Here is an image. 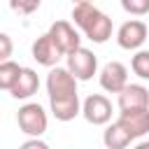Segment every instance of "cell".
Listing matches in <instances>:
<instances>
[{"instance_id":"6da1fadb","label":"cell","mask_w":149,"mask_h":149,"mask_svg":"<svg viewBox=\"0 0 149 149\" xmlns=\"http://www.w3.org/2000/svg\"><path fill=\"white\" fill-rule=\"evenodd\" d=\"M72 19H74V26L81 28V33L95 42V44H105L109 37H112V19L100 12L93 2L88 0H79L74 2L72 7Z\"/></svg>"},{"instance_id":"7a4b0ae2","label":"cell","mask_w":149,"mask_h":149,"mask_svg":"<svg viewBox=\"0 0 149 149\" xmlns=\"http://www.w3.org/2000/svg\"><path fill=\"white\" fill-rule=\"evenodd\" d=\"M16 123L21 128V133H26L30 140H35L47 130L49 119H47V112L40 102H26L16 112Z\"/></svg>"},{"instance_id":"3957f363","label":"cell","mask_w":149,"mask_h":149,"mask_svg":"<svg viewBox=\"0 0 149 149\" xmlns=\"http://www.w3.org/2000/svg\"><path fill=\"white\" fill-rule=\"evenodd\" d=\"M65 58H68L65 70L74 77V81H88V79H93V74L98 72V56H95L91 49H86V47L74 49V51L68 54Z\"/></svg>"},{"instance_id":"277c9868","label":"cell","mask_w":149,"mask_h":149,"mask_svg":"<svg viewBox=\"0 0 149 149\" xmlns=\"http://www.w3.org/2000/svg\"><path fill=\"white\" fill-rule=\"evenodd\" d=\"M79 114L91 123V126H105L112 121V102L107 95L102 93H91L81 107H79Z\"/></svg>"},{"instance_id":"5b68a950","label":"cell","mask_w":149,"mask_h":149,"mask_svg":"<svg viewBox=\"0 0 149 149\" xmlns=\"http://www.w3.org/2000/svg\"><path fill=\"white\" fill-rule=\"evenodd\" d=\"M47 93H49V100H61V98L79 95L74 77L65 68H61V65L49 70V74H47Z\"/></svg>"},{"instance_id":"8992f818","label":"cell","mask_w":149,"mask_h":149,"mask_svg":"<svg viewBox=\"0 0 149 149\" xmlns=\"http://www.w3.org/2000/svg\"><path fill=\"white\" fill-rule=\"evenodd\" d=\"M47 35L54 40V44L61 49L63 56H68V54H72L74 49L81 47V37H79L77 28H74L70 21H63V19H61V21H54V23L49 26Z\"/></svg>"},{"instance_id":"52a82bcc","label":"cell","mask_w":149,"mask_h":149,"mask_svg":"<svg viewBox=\"0 0 149 149\" xmlns=\"http://www.w3.org/2000/svg\"><path fill=\"white\" fill-rule=\"evenodd\" d=\"M147 23L144 21H140V19H128V21H123L121 26H119V30H116V44L121 47V49H128V51H133V49H140L142 44H144V40H147Z\"/></svg>"},{"instance_id":"ba28073f","label":"cell","mask_w":149,"mask_h":149,"mask_svg":"<svg viewBox=\"0 0 149 149\" xmlns=\"http://www.w3.org/2000/svg\"><path fill=\"white\" fill-rule=\"evenodd\" d=\"M116 95H119V109L121 112L149 109V88L142 84H126Z\"/></svg>"},{"instance_id":"9c48e42d","label":"cell","mask_w":149,"mask_h":149,"mask_svg":"<svg viewBox=\"0 0 149 149\" xmlns=\"http://www.w3.org/2000/svg\"><path fill=\"white\" fill-rule=\"evenodd\" d=\"M98 79H100V86H102L107 93H119V91L128 84V70H126L123 63L109 61V63L102 65Z\"/></svg>"},{"instance_id":"30bf717a","label":"cell","mask_w":149,"mask_h":149,"mask_svg":"<svg viewBox=\"0 0 149 149\" xmlns=\"http://www.w3.org/2000/svg\"><path fill=\"white\" fill-rule=\"evenodd\" d=\"M116 123L130 135V140L144 137L149 133V109H137V112H119Z\"/></svg>"},{"instance_id":"8fae6325","label":"cell","mask_w":149,"mask_h":149,"mask_svg":"<svg viewBox=\"0 0 149 149\" xmlns=\"http://www.w3.org/2000/svg\"><path fill=\"white\" fill-rule=\"evenodd\" d=\"M33 58H35L40 65H44V68H56L58 61L63 58V54H61V49L54 44V40L44 33V35H40V37L33 42Z\"/></svg>"},{"instance_id":"7c38bea8","label":"cell","mask_w":149,"mask_h":149,"mask_svg":"<svg viewBox=\"0 0 149 149\" xmlns=\"http://www.w3.org/2000/svg\"><path fill=\"white\" fill-rule=\"evenodd\" d=\"M37 88H40V77H37V72H35L33 68H21V74H19V79L14 81V86L9 88V93H12V98H16V100H28L30 95L37 93Z\"/></svg>"},{"instance_id":"4fadbf2b","label":"cell","mask_w":149,"mask_h":149,"mask_svg":"<svg viewBox=\"0 0 149 149\" xmlns=\"http://www.w3.org/2000/svg\"><path fill=\"white\" fill-rule=\"evenodd\" d=\"M51 105V114L58 119V121H72L77 114H79V95H70V98H61V100H49Z\"/></svg>"},{"instance_id":"5bb4252c","label":"cell","mask_w":149,"mask_h":149,"mask_svg":"<svg viewBox=\"0 0 149 149\" xmlns=\"http://www.w3.org/2000/svg\"><path fill=\"white\" fill-rule=\"evenodd\" d=\"M130 142H133L130 135H128L116 121L109 123V126L105 128V133H102V144H105L107 149H126Z\"/></svg>"},{"instance_id":"9a60e30c","label":"cell","mask_w":149,"mask_h":149,"mask_svg":"<svg viewBox=\"0 0 149 149\" xmlns=\"http://www.w3.org/2000/svg\"><path fill=\"white\" fill-rule=\"evenodd\" d=\"M19 74H21V65L16 61L9 58V61L0 63V91H9L14 86V81L19 79Z\"/></svg>"},{"instance_id":"2e32d148","label":"cell","mask_w":149,"mask_h":149,"mask_svg":"<svg viewBox=\"0 0 149 149\" xmlns=\"http://www.w3.org/2000/svg\"><path fill=\"white\" fill-rule=\"evenodd\" d=\"M130 68H133V72H135L140 79H149V51L140 49V51L133 56Z\"/></svg>"},{"instance_id":"e0dca14e","label":"cell","mask_w":149,"mask_h":149,"mask_svg":"<svg viewBox=\"0 0 149 149\" xmlns=\"http://www.w3.org/2000/svg\"><path fill=\"white\" fill-rule=\"evenodd\" d=\"M12 51H14V42H12V37H9L7 33H0V63L9 61Z\"/></svg>"},{"instance_id":"ac0fdd59","label":"cell","mask_w":149,"mask_h":149,"mask_svg":"<svg viewBox=\"0 0 149 149\" xmlns=\"http://www.w3.org/2000/svg\"><path fill=\"white\" fill-rule=\"evenodd\" d=\"M121 7L130 14H147L149 12V0H140V2H133V0H123Z\"/></svg>"},{"instance_id":"d6986e66","label":"cell","mask_w":149,"mask_h":149,"mask_svg":"<svg viewBox=\"0 0 149 149\" xmlns=\"http://www.w3.org/2000/svg\"><path fill=\"white\" fill-rule=\"evenodd\" d=\"M9 7L14 12H19V14H30V12L40 9V0H30V2H16V0H12Z\"/></svg>"},{"instance_id":"ffe728a7","label":"cell","mask_w":149,"mask_h":149,"mask_svg":"<svg viewBox=\"0 0 149 149\" xmlns=\"http://www.w3.org/2000/svg\"><path fill=\"white\" fill-rule=\"evenodd\" d=\"M19 149H49V144L44 142V140H40V137H35V140H26Z\"/></svg>"},{"instance_id":"44dd1931","label":"cell","mask_w":149,"mask_h":149,"mask_svg":"<svg viewBox=\"0 0 149 149\" xmlns=\"http://www.w3.org/2000/svg\"><path fill=\"white\" fill-rule=\"evenodd\" d=\"M135 149H149V142H140V144H137Z\"/></svg>"}]
</instances>
